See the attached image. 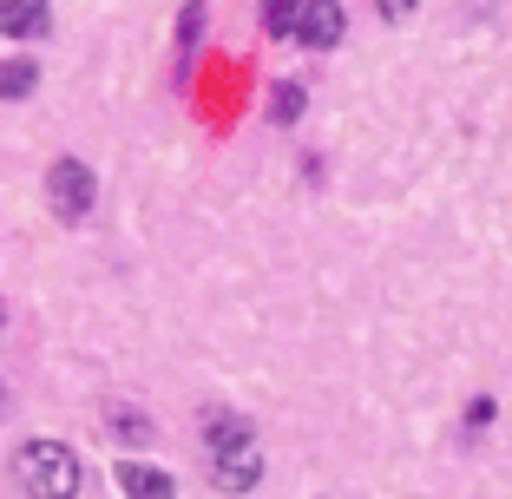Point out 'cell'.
I'll return each mask as SVG.
<instances>
[{
	"mask_svg": "<svg viewBox=\"0 0 512 499\" xmlns=\"http://www.w3.org/2000/svg\"><path fill=\"white\" fill-rule=\"evenodd\" d=\"M211 480L224 486V493H250V486L263 480V454H256V440H250V447H230V454H211Z\"/></svg>",
	"mask_w": 512,
	"mask_h": 499,
	"instance_id": "5",
	"label": "cell"
},
{
	"mask_svg": "<svg viewBox=\"0 0 512 499\" xmlns=\"http://www.w3.org/2000/svg\"><path fill=\"white\" fill-rule=\"evenodd\" d=\"M40 86V66L33 60H0V99H27Z\"/></svg>",
	"mask_w": 512,
	"mask_h": 499,
	"instance_id": "8",
	"label": "cell"
},
{
	"mask_svg": "<svg viewBox=\"0 0 512 499\" xmlns=\"http://www.w3.org/2000/svg\"><path fill=\"white\" fill-rule=\"evenodd\" d=\"M112 480H119L125 499H178L171 473H165V467H151V460H119V467H112Z\"/></svg>",
	"mask_w": 512,
	"mask_h": 499,
	"instance_id": "4",
	"label": "cell"
},
{
	"mask_svg": "<svg viewBox=\"0 0 512 499\" xmlns=\"http://www.w3.org/2000/svg\"><path fill=\"white\" fill-rule=\"evenodd\" d=\"M204 440H211V454L250 447V421H237V414H211V421H204Z\"/></svg>",
	"mask_w": 512,
	"mask_h": 499,
	"instance_id": "7",
	"label": "cell"
},
{
	"mask_svg": "<svg viewBox=\"0 0 512 499\" xmlns=\"http://www.w3.org/2000/svg\"><path fill=\"white\" fill-rule=\"evenodd\" d=\"M46 33V0H0V40H33Z\"/></svg>",
	"mask_w": 512,
	"mask_h": 499,
	"instance_id": "6",
	"label": "cell"
},
{
	"mask_svg": "<svg viewBox=\"0 0 512 499\" xmlns=\"http://www.w3.org/2000/svg\"><path fill=\"white\" fill-rule=\"evenodd\" d=\"M0 329H7V303H0Z\"/></svg>",
	"mask_w": 512,
	"mask_h": 499,
	"instance_id": "11",
	"label": "cell"
},
{
	"mask_svg": "<svg viewBox=\"0 0 512 499\" xmlns=\"http://www.w3.org/2000/svg\"><path fill=\"white\" fill-rule=\"evenodd\" d=\"M46 204H53V217L79 224V217L92 211V171L79 165V158H53V171H46Z\"/></svg>",
	"mask_w": 512,
	"mask_h": 499,
	"instance_id": "3",
	"label": "cell"
},
{
	"mask_svg": "<svg viewBox=\"0 0 512 499\" xmlns=\"http://www.w3.org/2000/svg\"><path fill=\"white\" fill-rule=\"evenodd\" d=\"M381 14H388V20H401V14H414V0H381Z\"/></svg>",
	"mask_w": 512,
	"mask_h": 499,
	"instance_id": "10",
	"label": "cell"
},
{
	"mask_svg": "<svg viewBox=\"0 0 512 499\" xmlns=\"http://www.w3.org/2000/svg\"><path fill=\"white\" fill-rule=\"evenodd\" d=\"M263 27L276 40L335 46L342 40V0H263Z\"/></svg>",
	"mask_w": 512,
	"mask_h": 499,
	"instance_id": "2",
	"label": "cell"
},
{
	"mask_svg": "<svg viewBox=\"0 0 512 499\" xmlns=\"http://www.w3.org/2000/svg\"><path fill=\"white\" fill-rule=\"evenodd\" d=\"M14 473L33 499H79V486H86V467L66 440H27L14 454Z\"/></svg>",
	"mask_w": 512,
	"mask_h": 499,
	"instance_id": "1",
	"label": "cell"
},
{
	"mask_svg": "<svg viewBox=\"0 0 512 499\" xmlns=\"http://www.w3.org/2000/svg\"><path fill=\"white\" fill-rule=\"evenodd\" d=\"M270 119H276V125L302 119V86H276V99H270Z\"/></svg>",
	"mask_w": 512,
	"mask_h": 499,
	"instance_id": "9",
	"label": "cell"
}]
</instances>
